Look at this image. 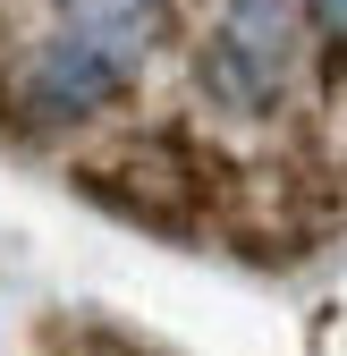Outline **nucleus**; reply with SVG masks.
I'll use <instances>...</instances> for the list:
<instances>
[{"label": "nucleus", "instance_id": "obj_4", "mask_svg": "<svg viewBox=\"0 0 347 356\" xmlns=\"http://www.w3.org/2000/svg\"><path fill=\"white\" fill-rule=\"evenodd\" d=\"M102 9H144V0H85V17H102Z\"/></svg>", "mask_w": 347, "mask_h": 356}, {"label": "nucleus", "instance_id": "obj_1", "mask_svg": "<svg viewBox=\"0 0 347 356\" xmlns=\"http://www.w3.org/2000/svg\"><path fill=\"white\" fill-rule=\"evenodd\" d=\"M153 34H161V9H102V17H76V34L42 42L17 76V111L26 127H76L110 111L136 68L153 60Z\"/></svg>", "mask_w": 347, "mask_h": 356}, {"label": "nucleus", "instance_id": "obj_3", "mask_svg": "<svg viewBox=\"0 0 347 356\" xmlns=\"http://www.w3.org/2000/svg\"><path fill=\"white\" fill-rule=\"evenodd\" d=\"M314 26H322L330 42H347V0H314Z\"/></svg>", "mask_w": 347, "mask_h": 356}, {"label": "nucleus", "instance_id": "obj_5", "mask_svg": "<svg viewBox=\"0 0 347 356\" xmlns=\"http://www.w3.org/2000/svg\"><path fill=\"white\" fill-rule=\"evenodd\" d=\"M0 34H9V26H0Z\"/></svg>", "mask_w": 347, "mask_h": 356}, {"label": "nucleus", "instance_id": "obj_2", "mask_svg": "<svg viewBox=\"0 0 347 356\" xmlns=\"http://www.w3.org/2000/svg\"><path fill=\"white\" fill-rule=\"evenodd\" d=\"M288 0H221L212 17V42H203V94L221 111H271L280 85H288Z\"/></svg>", "mask_w": 347, "mask_h": 356}]
</instances>
